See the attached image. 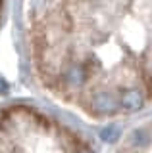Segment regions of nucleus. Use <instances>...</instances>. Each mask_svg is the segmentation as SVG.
<instances>
[{
	"mask_svg": "<svg viewBox=\"0 0 152 153\" xmlns=\"http://www.w3.org/2000/svg\"><path fill=\"white\" fill-rule=\"evenodd\" d=\"M41 80L98 117L152 100V0H27Z\"/></svg>",
	"mask_w": 152,
	"mask_h": 153,
	"instance_id": "obj_1",
	"label": "nucleus"
},
{
	"mask_svg": "<svg viewBox=\"0 0 152 153\" xmlns=\"http://www.w3.org/2000/svg\"><path fill=\"white\" fill-rule=\"evenodd\" d=\"M77 153H93V151H89V149H79Z\"/></svg>",
	"mask_w": 152,
	"mask_h": 153,
	"instance_id": "obj_5",
	"label": "nucleus"
},
{
	"mask_svg": "<svg viewBox=\"0 0 152 153\" xmlns=\"http://www.w3.org/2000/svg\"><path fill=\"white\" fill-rule=\"evenodd\" d=\"M150 142H152V136L146 128H135L129 134V143L133 147H146Z\"/></svg>",
	"mask_w": 152,
	"mask_h": 153,
	"instance_id": "obj_2",
	"label": "nucleus"
},
{
	"mask_svg": "<svg viewBox=\"0 0 152 153\" xmlns=\"http://www.w3.org/2000/svg\"><path fill=\"white\" fill-rule=\"evenodd\" d=\"M6 88H8V86H6V82H4V80L0 79V92H6Z\"/></svg>",
	"mask_w": 152,
	"mask_h": 153,
	"instance_id": "obj_4",
	"label": "nucleus"
},
{
	"mask_svg": "<svg viewBox=\"0 0 152 153\" xmlns=\"http://www.w3.org/2000/svg\"><path fill=\"white\" fill-rule=\"evenodd\" d=\"M100 138H102V142H106V143L117 142V138H120V128H116L114 124H110V126H106L100 132Z\"/></svg>",
	"mask_w": 152,
	"mask_h": 153,
	"instance_id": "obj_3",
	"label": "nucleus"
}]
</instances>
